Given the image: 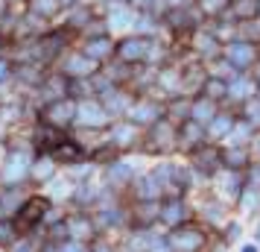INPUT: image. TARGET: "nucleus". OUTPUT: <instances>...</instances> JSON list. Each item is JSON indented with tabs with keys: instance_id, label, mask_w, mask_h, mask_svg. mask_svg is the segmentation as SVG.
I'll use <instances>...</instances> for the list:
<instances>
[{
	"instance_id": "20e7f679",
	"label": "nucleus",
	"mask_w": 260,
	"mask_h": 252,
	"mask_svg": "<svg viewBox=\"0 0 260 252\" xmlns=\"http://www.w3.org/2000/svg\"><path fill=\"white\" fill-rule=\"evenodd\" d=\"M71 235H73V238H88V235H91V229H88V223H85V220H73Z\"/></svg>"
},
{
	"instance_id": "7ed1b4c3",
	"label": "nucleus",
	"mask_w": 260,
	"mask_h": 252,
	"mask_svg": "<svg viewBox=\"0 0 260 252\" xmlns=\"http://www.w3.org/2000/svg\"><path fill=\"white\" fill-rule=\"evenodd\" d=\"M21 176H24V161H15L12 167L3 173V182H18Z\"/></svg>"
},
{
	"instance_id": "f03ea898",
	"label": "nucleus",
	"mask_w": 260,
	"mask_h": 252,
	"mask_svg": "<svg viewBox=\"0 0 260 252\" xmlns=\"http://www.w3.org/2000/svg\"><path fill=\"white\" fill-rule=\"evenodd\" d=\"M41 211H44V203H41V200H32V205H26V208H24L21 220H29V223H36L38 217H41Z\"/></svg>"
},
{
	"instance_id": "39448f33",
	"label": "nucleus",
	"mask_w": 260,
	"mask_h": 252,
	"mask_svg": "<svg viewBox=\"0 0 260 252\" xmlns=\"http://www.w3.org/2000/svg\"><path fill=\"white\" fill-rule=\"evenodd\" d=\"M178 217H181V208H178V205H170V208L164 211V220L170 223V226H176V223H178Z\"/></svg>"
},
{
	"instance_id": "423d86ee",
	"label": "nucleus",
	"mask_w": 260,
	"mask_h": 252,
	"mask_svg": "<svg viewBox=\"0 0 260 252\" xmlns=\"http://www.w3.org/2000/svg\"><path fill=\"white\" fill-rule=\"evenodd\" d=\"M12 252H36V240H18Z\"/></svg>"
},
{
	"instance_id": "f257e3e1",
	"label": "nucleus",
	"mask_w": 260,
	"mask_h": 252,
	"mask_svg": "<svg viewBox=\"0 0 260 252\" xmlns=\"http://www.w3.org/2000/svg\"><path fill=\"white\" fill-rule=\"evenodd\" d=\"M170 246L178 252H193L202 246V235L199 232H176V235H170Z\"/></svg>"
},
{
	"instance_id": "6e6552de",
	"label": "nucleus",
	"mask_w": 260,
	"mask_h": 252,
	"mask_svg": "<svg viewBox=\"0 0 260 252\" xmlns=\"http://www.w3.org/2000/svg\"><path fill=\"white\" fill-rule=\"evenodd\" d=\"M243 252H257V246H243Z\"/></svg>"
},
{
	"instance_id": "0eeeda50",
	"label": "nucleus",
	"mask_w": 260,
	"mask_h": 252,
	"mask_svg": "<svg viewBox=\"0 0 260 252\" xmlns=\"http://www.w3.org/2000/svg\"><path fill=\"white\" fill-rule=\"evenodd\" d=\"M9 238H12V229H3V226H0V240H9Z\"/></svg>"
},
{
	"instance_id": "1a4fd4ad",
	"label": "nucleus",
	"mask_w": 260,
	"mask_h": 252,
	"mask_svg": "<svg viewBox=\"0 0 260 252\" xmlns=\"http://www.w3.org/2000/svg\"><path fill=\"white\" fill-rule=\"evenodd\" d=\"M0 252H6V249H0Z\"/></svg>"
}]
</instances>
